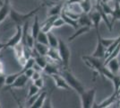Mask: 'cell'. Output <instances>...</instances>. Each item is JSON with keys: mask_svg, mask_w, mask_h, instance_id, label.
<instances>
[{"mask_svg": "<svg viewBox=\"0 0 120 108\" xmlns=\"http://www.w3.org/2000/svg\"><path fill=\"white\" fill-rule=\"evenodd\" d=\"M44 5H45V4H43V5L36 7L34 10H31L30 12H29L28 14H20V13H18L16 10H15L13 7H11L10 13H9L10 19L15 25H21V26L23 25L25 22H27L30 18H31L32 16H35L36 14L43 7Z\"/></svg>", "mask_w": 120, "mask_h": 108, "instance_id": "1", "label": "cell"}, {"mask_svg": "<svg viewBox=\"0 0 120 108\" xmlns=\"http://www.w3.org/2000/svg\"><path fill=\"white\" fill-rule=\"evenodd\" d=\"M60 74L64 77L65 81L69 85V87L72 89H74L78 95H80L81 93L84 90L83 85L82 84V82L77 77H75L74 76V74L69 70V68H63V70L61 71Z\"/></svg>", "mask_w": 120, "mask_h": 108, "instance_id": "2", "label": "cell"}, {"mask_svg": "<svg viewBox=\"0 0 120 108\" xmlns=\"http://www.w3.org/2000/svg\"><path fill=\"white\" fill-rule=\"evenodd\" d=\"M82 60L84 61V63L90 68V69H92L94 71L95 75H100L101 77H103L102 75V69L104 68V62L101 61V59L99 58H95L93 56H88V55H85V56L82 57Z\"/></svg>", "mask_w": 120, "mask_h": 108, "instance_id": "3", "label": "cell"}, {"mask_svg": "<svg viewBox=\"0 0 120 108\" xmlns=\"http://www.w3.org/2000/svg\"><path fill=\"white\" fill-rule=\"evenodd\" d=\"M57 50H58V52H59L61 63H62L63 68H69L71 52L69 47L67 46V44L62 39H59Z\"/></svg>", "mask_w": 120, "mask_h": 108, "instance_id": "4", "label": "cell"}, {"mask_svg": "<svg viewBox=\"0 0 120 108\" xmlns=\"http://www.w3.org/2000/svg\"><path fill=\"white\" fill-rule=\"evenodd\" d=\"M95 95H96V88H90L87 90H83L81 93V104L82 108H91L94 104L95 101Z\"/></svg>", "mask_w": 120, "mask_h": 108, "instance_id": "5", "label": "cell"}, {"mask_svg": "<svg viewBox=\"0 0 120 108\" xmlns=\"http://www.w3.org/2000/svg\"><path fill=\"white\" fill-rule=\"evenodd\" d=\"M22 38V27L21 25H16V32L15 35L12 36L10 39L5 43V49L6 48H14L15 45L20 43Z\"/></svg>", "mask_w": 120, "mask_h": 108, "instance_id": "6", "label": "cell"}, {"mask_svg": "<svg viewBox=\"0 0 120 108\" xmlns=\"http://www.w3.org/2000/svg\"><path fill=\"white\" fill-rule=\"evenodd\" d=\"M97 34V46H96L95 51L91 54V56L95 57V58H99V59H104L106 53V48L101 43L100 41V32H96Z\"/></svg>", "mask_w": 120, "mask_h": 108, "instance_id": "7", "label": "cell"}, {"mask_svg": "<svg viewBox=\"0 0 120 108\" xmlns=\"http://www.w3.org/2000/svg\"><path fill=\"white\" fill-rule=\"evenodd\" d=\"M50 77L53 78L55 86L58 88H62L65 90H70L71 88L69 87V85L67 84V82L65 81V79L61 74H53Z\"/></svg>", "mask_w": 120, "mask_h": 108, "instance_id": "8", "label": "cell"}, {"mask_svg": "<svg viewBox=\"0 0 120 108\" xmlns=\"http://www.w3.org/2000/svg\"><path fill=\"white\" fill-rule=\"evenodd\" d=\"M117 99V93L114 92L110 96H109L108 98H106L105 100H103L101 103H100L99 104H96L94 103V104L92 105V108H106V107H111V105L114 104L116 100Z\"/></svg>", "mask_w": 120, "mask_h": 108, "instance_id": "9", "label": "cell"}, {"mask_svg": "<svg viewBox=\"0 0 120 108\" xmlns=\"http://www.w3.org/2000/svg\"><path fill=\"white\" fill-rule=\"evenodd\" d=\"M28 80H29V77H27L26 75H24V73H23V74H22L21 76H19V77H17L13 84H11L10 86H7L6 89H12V88H22L25 85L27 84Z\"/></svg>", "mask_w": 120, "mask_h": 108, "instance_id": "10", "label": "cell"}, {"mask_svg": "<svg viewBox=\"0 0 120 108\" xmlns=\"http://www.w3.org/2000/svg\"><path fill=\"white\" fill-rule=\"evenodd\" d=\"M10 0H5L3 5L0 7V24L5 20V18L9 16L10 13Z\"/></svg>", "mask_w": 120, "mask_h": 108, "instance_id": "11", "label": "cell"}, {"mask_svg": "<svg viewBox=\"0 0 120 108\" xmlns=\"http://www.w3.org/2000/svg\"><path fill=\"white\" fill-rule=\"evenodd\" d=\"M90 16L91 18V22H92V25L94 26L96 30V32H99V24H100V21L102 20V17H101V15L99 12V10L96 8V10L94 11H90Z\"/></svg>", "mask_w": 120, "mask_h": 108, "instance_id": "12", "label": "cell"}, {"mask_svg": "<svg viewBox=\"0 0 120 108\" xmlns=\"http://www.w3.org/2000/svg\"><path fill=\"white\" fill-rule=\"evenodd\" d=\"M106 67L109 69L110 71L114 74H119V68H120V63L117 60V58H114L112 60L106 62L105 64Z\"/></svg>", "mask_w": 120, "mask_h": 108, "instance_id": "13", "label": "cell"}, {"mask_svg": "<svg viewBox=\"0 0 120 108\" xmlns=\"http://www.w3.org/2000/svg\"><path fill=\"white\" fill-rule=\"evenodd\" d=\"M64 5L65 3L62 2L60 4H53L52 6L48 10L47 13V16H60L61 12L64 8Z\"/></svg>", "mask_w": 120, "mask_h": 108, "instance_id": "14", "label": "cell"}, {"mask_svg": "<svg viewBox=\"0 0 120 108\" xmlns=\"http://www.w3.org/2000/svg\"><path fill=\"white\" fill-rule=\"evenodd\" d=\"M48 96V92L47 91H43V92L40 93V96L35 100V102L32 104V105L30 106L31 108H41L43 107V104L45 102V99Z\"/></svg>", "mask_w": 120, "mask_h": 108, "instance_id": "15", "label": "cell"}, {"mask_svg": "<svg viewBox=\"0 0 120 108\" xmlns=\"http://www.w3.org/2000/svg\"><path fill=\"white\" fill-rule=\"evenodd\" d=\"M60 16L63 18V20L65 21V24H67V25H70L71 27H73L75 30H77V28H78V26H79V24H78V21L76 20H74V19H72L70 18L69 16H67L65 14V12L64 10H62L61 12V14H60Z\"/></svg>", "mask_w": 120, "mask_h": 108, "instance_id": "16", "label": "cell"}, {"mask_svg": "<svg viewBox=\"0 0 120 108\" xmlns=\"http://www.w3.org/2000/svg\"><path fill=\"white\" fill-rule=\"evenodd\" d=\"M78 24L80 26H90V27H91L92 22H91L90 14L82 13V16H80V18L78 19Z\"/></svg>", "mask_w": 120, "mask_h": 108, "instance_id": "17", "label": "cell"}, {"mask_svg": "<svg viewBox=\"0 0 120 108\" xmlns=\"http://www.w3.org/2000/svg\"><path fill=\"white\" fill-rule=\"evenodd\" d=\"M90 26H81V28H79L78 30H76V32H75L73 35L69 36L67 40H68V41H73L77 37H79V36L82 35V34H84V33L88 32H90Z\"/></svg>", "mask_w": 120, "mask_h": 108, "instance_id": "18", "label": "cell"}, {"mask_svg": "<svg viewBox=\"0 0 120 108\" xmlns=\"http://www.w3.org/2000/svg\"><path fill=\"white\" fill-rule=\"evenodd\" d=\"M47 57H49L50 60H54L56 62H61V59H60V55L57 48H49V51L47 53Z\"/></svg>", "mask_w": 120, "mask_h": 108, "instance_id": "19", "label": "cell"}, {"mask_svg": "<svg viewBox=\"0 0 120 108\" xmlns=\"http://www.w3.org/2000/svg\"><path fill=\"white\" fill-rule=\"evenodd\" d=\"M112 20H111V26H113V24L116 21H120V4L119 3H116L113 8V12H112Z\"/></svg>", "mask_w": 120, "mask_h": 108, "instance_id": "20", "label": "cell"}, {"mask_svg": "<svg viewBox=\"0 0 120 108\" xmlns=\"http://www.w3.org/2000/svg\"><path fill=\"white\" fill-rule=\"evenodd\" d=\"M40 30H41V27H40V23H39V17H38L37 15H35L34 16V22H33L31 32H30L32 36L35 38V40L36 38H37V36H38V34H39V32H40Z\"/></svg>", "mask_w": 120, "mask_h": 108, "instance_id": "21", "label": "cell"}, {"mask_svg": "<svg viewBox=\"0 0 120 108\" xmlns=\"http://www.w3.org/2000/svg\"><path fill=\"white\" fill-rule=\"evenodd\" d=\"M49 45H46V44H42L40 43L38 41H35V45H34V49H35L37 52L42 55V56H47V53L49 51Z\"/></svg>", "mask_w": 120, "mask_h": 108, "instance_id": "22", "label": "cell"}, {"mask_svg": "<svg viewBox=\"0 0 120 108\" xmlns=\"http://www.w3.org/2000/svg\"><path fill=\"white\" fill-rule=\"evenodd\" d=\"M47 34H48V40H49V46L51 48H57L59 39L53 32H51V31L47 32Z\"/></svg>", "mask_w": 120, "mask_h": 108, "instance_id": "23", "label": "cell"}, {"mask_svg": "<svg viewBox=\"0 0 120 108\" xmlns=\"http://www.w3.org/2000/svg\"><path fill=\"white\" fill-rule=\"evenodd\" d=\"M43 71L45 72L47 75H49V76H51L53 74H60V71L58 70V68L56 67V65L50 64L49 62H48V64L45 67V68L43 69Z\"/></svg>", "mask_w": 120, "mask_h": 108, "instance_id": "24", "label": "cell"}, {"mask_svg": "<svg viewBox=\"0 0 120 108\" xmlns=\"http://www.w3.org/2000/svg\"><path fill=\"white\" fill-rule=\"evenodd\" d=\"M80 6L82 10V13H86V14H89L91 9H92V6H91V1L90 0H82L80 4Z\"/></svg>", "mask_w": 120, "mask_h": 108, "instance_id": "25", "label": "cell"}, {"mask_svg": "<svg viewBox=\"0 0 120 108\" xmlns=\"http://www.w3.org/2000/svg\"><path fill=\"white\" fill-rule=\"evenodd\" d=\"M13 50H14V52H15L16 59L23 56V53H24V46H23V44H22V42L18 43L17 45H15V46L13 48Z\"/></svg>", "mask_w": 120, "mask_h": 108, "instance_id": "26", "label": "cell"}, {"mask_svg": "<svg viewBox=\"0 0 120 108\" xmlns=\"http://www.w3.org/2000/svg\"><path fill=\"white\" fill-rule=\"evenodd\" d=\"M36 41L42 43V44H46V45H49V40H48V34L42 32L40 30V32H39V34L36 38Z\"/></svg>", "mask_w": 120, "mask_h": 108, "instance_id": "27", "label": "cell"}, {"mask_svg": "<svg viewBox=\"0 0 120 108\" xmlns=\"http://www.w3.org/2000/svg\"><path fill=\"white\" fill-rule=\"evenodd\" d=\"M99 4H100V7H101V9L102 11L105 13L106 15H108V16H111L112 15V12H113V8L109 5L108 3H105V2H102V1H100V2H98Z\"/></svg>", "mask_w": 120, "mask_h": 108, "instance_id": "28", "label": "cell"}, {"mask_svg": "<svg viewBox=\"0 0 120 108\" xmlns=\"http://www.w3.org/2000/svg\"><path fill=\"white\" fill-rule=\"evenodd\" d=\"M40 88H39L36 85H34V84H31L30 86V88H29V92H28V96H27L26 99L31 97L32 96L37 95L38 93H40Z\"/></svg>", "mask_w": 120, "mask_h": 108, "instance_id": "29", "label": "cell"}, {"mask_svg": "<svg viewBox=\"0 0 120 108\" xmlns=\"http://www.w3.org/2000/svg\"><path fill=\"white\" fill-rule=\"evenodd\" d=\"M115 41H116V38H102V37H100V41H101L102 45L106 48V50Z\"/></svg>", "mask_w": 120, "mask_h": 108, "instance_id": "30", "label": "cell"}, {"mask_svg": "<svg viewBox=\"0 0 120 108\" xmlns=\"http://www.w3.org/2000/svg\"><path fill=\"white\" fill-rule=\"evenodd\" d=\"M52 24H53V28H60V27H62L63 25H65V23L61 16H58L57 18H56Z\"/></svg>", "mask_w": 120, "mask_h": 108, "instance_id": "31", "label": "cell"}, {"mask_svg": "<svg viewBox=\"0 0 120 108\" xmlns=\"http://www.w3.org/2000/svg\"><path fill=\"white\" fill-rule=\"evenodd\" d=\"M33 84L36 85L38 88L41 89V88L44 87V79H43L42 77H40V78H38V79L34 80V81H33Z\"/></svg>", "mask_w": 120, "mask_h": 108, "instance_id": "32", "label": "cell"}, {"mask_svg": "<svg viewBox=\"0 0 120 108\" xmlns=\"http://www.w3.org/2000/svg\"><path fill=\"white\" fill-rule=\"evenodd\" d=\"M5 78L6 76L4 74V72H0V91L5 85Z\"/></svg>", "mask_w": 120, "mask_h": 108, "instance_id": "33", "label": "cell"}, {"mask_svg": "<svg viewBox=\"0 0 120 108\" xmlns=\"http://www.w3.org/2000/svg\"><path fill=\"white\" fill-rule=\"evenodd\" d=\"M17 60H18V63H19L21 66H22V68L26 65V63H27V61H28V59L23 55V56L18 58V59H17Z\"/></svg>", "mask_w": 120, "mask_h": 108, "instance_id": "34", "label": "cell"}, {"mask_svg": "<svg viewBox=\"0 0 120 108\" xmlns=\"http://www.w3.org/2000/svg\"><path fill=\"white\" fill-rule=\"evenodd\" d=\"M43 107H46V108H49V107H52V105H51V98H50V95L48 96H47V97L45 99V102H44V104H43Z\"/></svg>", "mask_w": 120, "mask_h": 108, "instance_id": "35", "label": "cell"}, {"mask_svg": "<svg viewBox=\"0 0 120 108\" xmlns=\"http://www.w3.org/2000/svg\"><path fill=\"white\" fill-rule=\"evenodd\" d=\"M40 77H41V73H40V71H36V70H34V72H33V74H32V76H31V79H32V81H34V80H36V79H38V78H40Z\"/></svg>", "mask_w": 120, "mask_h": 108, "instance_id": "36", "label": "cell"}, {"mask_svg": "<svg viewBox=\"0 0 120 108\" xmlns=\"http://www.w3.org/2000/svg\"><path fill=\"white\" fill-rule=\"evenodd\" d=\"M33 72H34V69H33V68H27L24 72V75H26L27 77L30 78L31 76H32V74H33Z\"/></svg>", "mask_w": 120, "mask_h": 108, "instance_id": "37", "label": "cell"}, {"mask_svg": "<svg viewBox=\"0 0 120 108\" xmlns=\"http://www.w3.org/2000/svg\"><path fill=\"white\" fill-rule=\"evenodd\" d=\"M82 0H67L65 3L66 5H72V4H80Z\"/></svg>", "mask_w": 120, "mask_h": 108, "instance_id": "38", "label": "cell"}, {"mask_svg": "<svg viewBox=\"0 0 120 108\" xmlns=\"http://www.w3.org/2000/svg\"><path fill=\"white\" fill-rule=\"evenodd\" d=\"M66 1H67V0H55L54 2H64V3H65Z\"/></svg>", "mask_w": 120, "mask_h": 108, "instance_id": "39", "label": "cell"}, {"mask_svg": "<svg viewBox=\"0 0 120 108\" xmlns=\"http://www.w3.org/2000/svg\"><path fill=\"white\" fill-rule=\"evenodd\" d=\"M101 1H102V2H105V3H109L111 0H101Z\"/></svg>", "mask_w": 120, "mask_h": 108, "instance_id": "40", "label": "cell"}, {"mask_svg": "<svg viewBox=\"0 0 120 108\" xmlns=\"http://www.w3.org/2000/svg\"><path fill=\"white\" fill-rule=\"evenodd\" d=\"M114 2H116V3H119L120 4V0H114Z\"/></svg>", "mask_w": 120, "mask_h": 108, "instance_id": "41", "label": "cell"}, {"mask_svg": "<svg viewBox=\"0 0 120 108\" xmlns=\"http://www.w3.org/2000/svg\"><path fill=\"white\" fill-rule=\"evenodd\" d=\"M119 75H120V68H119Z\"/></svg>", "mask_w": 120, "mask_h": 108, "instance_id": "42", "label": "cell"}, {"mask_svg": "<svg viewBox=\"0 0 120 108\" xmlns=\"http://www.w3.org/2000/svg\"><path fill=\"white\" fill-rule=\"evenodd\" d=\"M0 107H1V105H0Z\"/></svg>", "mask_w": 120, "mask_h": 108, "instance_id": "43", "label": "cell"}]
</instances>
